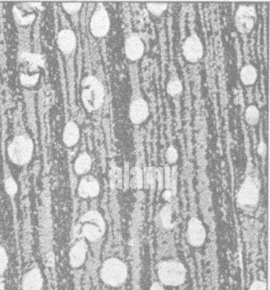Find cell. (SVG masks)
Segmentation results:
<instances>
[{"instance_id":"7a4b0ae2","label":"cell","mask_w":270,"mask_h":290,"mask_svg":"<svg viewBox=\"0 0 270 290\" xmlns=\"http://www.w3.org/2000/svg\"><path fill=\"white\" fill-rule=\"evenodd\" d=\"M158 275L162 283L177 286L186 281V270L183 264L176 261H164L158 266Z\"/></svg>"},{"instance_id":"1f68e13d","label":"cell","mask_w":270,"mask_h":290,"mask_svg":"<svg viewBox=\"0 0 270 290\" xmlns=\"http://www.w3.org/2000/svg\"><path fill=\"white\" fill-rule=\"evenodd\" d=\"M156 170V181L158 183V190H162L164 186V177H163V167H158L155 168Z\"/></svg>"},{"instance_id":"277c9868","label":"cell","mask_w":270,"mask_h":290,"mask_svg":"<svg viewBox=\"0 0 270 290\" xmlns=\"http://www.w3.org/2000/svg\"><path fill=\"white\" fill-rule=\"evenodd\" d=\"M128 275L126 265L118 259L105 261L101 271V277L105 283L111 286H119L125 282Z\"/></svg>"},{"instance_id":"5bb4252c","label":"cell","mask_w":270,"mask_h":290,"mask_svg":"<svg viewBox=\"0 0 270 290\" xmlns=\"http://www.w3.org/2000/svg\"><path fill=\"white\" fill-rule=\"evenodd\" d=\"M80 138V130L77 124L69 122L65 125L63 132V141L67 146L72 147L76 144Z\"/></svg>"},{"instance_id":"3957f363","label":"cell","mask_w":270,"mask_h":290,"mask_svg":"<svg viewBox=\"0 0 270 290\" xmlns=\"http://www.w3.org/2000/svg\"><path fill=\"white\" fill-rule=\"evenodd\" d=\"M34 144L27 136L14 138L8 147V155L11 161L18 165H24L31 160Z\"/></svg>"},{"instance_id":"ffe728a7","label":"cell","mask_w":270,"mask_h":290,"mask_svg":"<svg viewBox=\"0 0 270 290\" xmlns=\"http://www.w3.org/2000/svg\"><path fill=\"white\" fill-rule=\"evenodd\" d=\"M183 91V84L177 76L170 78L167 84V92L170 96L177 97L181 95Z\"/></svg>"},{"instance_id":"83f0119b","label":"cell","mask_w":270,"mask_h":290,"mask_svg":"<svg viewBox=\"0 0 270 290\" xmlns=\"http://www.w3.org/2000/svg\"><path fill=\"white\" fill-rule=\"evenodd\" d=\"M177 166L171 168V181H170V190L173 195H175L177 189Z\"/></svg>"},{"instance_id":"4dcf8cb0","label":"cell","mask_w":270,"mask_h":290,"mask_svg":"<svg viewBox=\"0 0 270 290\" xmlns=\"http://www.w3.org/2000/svg\"><path fill=\"white\" fill-rule=\"evenodd\" d=\"M18 190V187L15 181L13 179L10 178L6 182V190L9 194H14Z\"/></svg>"},{"instance_id":"4316f807","label":"cell","mask_w":270,"mask_h":290,"mask_svg":"<svg viewBox=\"0 0 270 290\" xmlns=\"http://www.w3.org/2000/svg\"><path fill=\"white\" fill-rule=\"evenodd\" d=\"M166 160L169 164H175L178 159V152L177 148L173 145L168 147L165 153Z\"/></svg>"},{"instance_id":"e575fe53","label":"cell","mask_w":270,"mask_h":290,"mask_svg":"<svg viewBox=\"0 0 270 290\" xmlns=\"http://www.w3.org/2000/svg\"><path fill=\"white\" fill-rule=\"evenodd\" d=\"M267 146L264 141H261L258 144V153L261 157H265L266 155Z\"/></svg>"},{"instance_id":"e0dca14e","label":"cell","mask_w":270,"mask_h":290,"mask_svg":"<svg viewBox=\"0 0 270 290\" xmlns=\"http://www.w3.org/2000/svg\"><path fill=\"white\" fill-rule=\"evenodd\" d=\"M241 82L245 86H251L255 84L258 79V71L255 66L251 63L242 66L239 73Z\"/></svg>"},{"instance_id":"f1b7e54d","label":"cell","mask_w":270,"mask_h":290,"mask_svg":"<svg viewBox=\"0 0 270 290\" xmlns=\"http://www.w3.org/2000/svg\"><path fill=\"white\" fill-rule=\"evenodd\" d=\"M129 175H130V169L129 164L128 162H125L124 164V169H123L122 174V183L125 186V189L128 188L129 187Z\"/></svg>"},{"instance_id":"7402d4cb","label":"cell","mask_w":270,"mask_h":290,"mask_svg":"<svg viewBox=\"0 0 270 290\" xmlns=\"http://www.w3.org/2000/svg\"><path fill=\"white\" fill-rule=\"evenodd\" d=\"M83 233L89 241H96L102 237L104 232L98 226L86 225L83 227Z\"/></svg>"},{"instance_id":"f546056e","label":"cell","mask_w":270,"mask_h":290,"mask_svg":"<svg viewBox=\"0 0 270 290\" xmlns=\"http://www.w3.org/2000/svg\"><path fill=\"white\" fill-rule=\"evenodd\" d=\"M163 177H164V186L167 190H170V181H171V168L168 164L165 165L163 169Z\"/></svg>"},{"instance_id":"8fae6325","label":"cell","mask_w":270,"mask_h":290,"mask_svg":"<svg viewBox=\"0 0 270 290\" xmlns=\"http://www.w3.org/2000/svg\"><path fill=\"white\" fill-rule=\"evenodd\" d=\"M206 232L201 221L196 217L190 219L188 223L187 239L193 247H200L206 240Z\"/></svg>"},{"instance_id":"8992f818","label":"cell","mask_w":270,"mask_h":290,"mask_svg":"<svg viewBox=\"0 0 270 290\" xmlns=\"http://www.w3.org/2000/svg\"><path fill=\"white\" fill-rule=\"evenodd\" d=\"M259 200V183L254 177L245 178L238 193V203L242 206H255Z\"/></svg>"},{"instance_id":"5b68a950","label":"cell","mask_w":270,"mask_h":290,"mask_svg":"<svg viewBox=\"0 0 270 290\" xmlns=\"http://www.w3.org/2000/svg\"><path fill=\"white\" fill-rule=\"evenodd\" d=\"M257 11L255 6L240 5L235 14V27L240 34H248L255 27Z\"/></svg>"},{"instance_id":"2e32d148","label":"cell","mask_w":270,"mask_h":290,"mask_svg":"<svg viewBox=\"0 0 270 290\" xmlns=\"http://www.w3.org/2000/svg\"><path fill=\"white\" fill-rule=\"evenodd\" d=\"M86 243H84V241H81L72 248L70 255L71 264L75 267L82 265L86 258Z\"/></svg>"},{"instance_id":"52a82bcc","label":"cell","mask_w":270,"mask_h":290,"mask_svg":"<svg viewBox=\"0 0 270 290\" xmlns=\"http://www.w3.org/2000/svg\"><path fill=\"white\" fill-rule=\"evenodd\" d=\"M110 30V18L105 7H98L92 14L89 21V30L97 38L105 37Z\"/></svg>"},{"instance_id":"484cf974","label":"cell","mask_w":270,"mask_h":290,"mask_svg":"<svg viewBox=\"0 0 270 290\" xmlns=\"http://www.w3.org/2000/svg\"><path fill=\"white\" fill-rule=\"evenodd\" d=\"M82 7H83V4L81 2H65L62 4V8L63 11L69 14L79 12Z\"/></svg>"},{"instance_id":"74e56055","label":"cell","mask_w":270,"mask_h":290,"mask_svg":"<svg viewBox=\"0 0 270 290\" xmlns=\"http://www.w3.org/2000/svg\"><path fill=\"white\" fill-rule=\"evenodd\" d=\"M3 288H4V284H3V281L0 280V289Z\"/></svg>"},{"instance_id":"d4e9b609","label":"cell","mask_w":270,"mask_h":290,"mask_svg":"<svg viewBox=\"0 0 270 290\" xmlns=\"http://www.w3.org/2000/svg\"><path fill=\"white\" fill-rule=\"evenodd\" d=\"M14 15L16 21H18L20 25H27V24H30V23L34 21V18H35V15H34V14H26V15H25V14L21 13V11L17 9L16 7H14Z\"/></svg>"},{"instance_id":"30bf717a","label":"cell","mask_w":270,"mask_h":290,"mask_svg":"<svg viewBox=\"0 0 270 290\" xmlns=\"http://www.w3.org/2000/svg\"><path fill=\"white\" fill-rule=\"evenodd\" d=\"M145 50L144 41L137 34L128 36L125 40V53L127 58L131 61H137L142 57Z\"/></svg>"},{"instance_id":"d590c367","label":"cell","mask_w":270,"mask_h":290,"mask_svg":"<svg viewBox=\"0 0 270 290\" xmlns=\"http://www.w3.org/2000/svg\"><path fill=\"white\" fill-rule=\"evenodd\" d=\"M150 290H164V288H163V286H162L161 285H160V284L154 283L152 285H151Z\"/></svg>"},{"instance_id":"9a60e30c","label":"cell","mask_w":270,"mask_h":290,"mask_svg":"<svg viewBox=\"0 0 270 290\" xmlns=\"http://www.w3.org/2000/svg\"><path fill=\"white\" fill-rule=\"evenodd\" d=\"M42 278L38 270H34L27 274L23 282V290H40Z\"/></svg>"},{"instance_id":"ac0fdd59","label":"cell","mask_w":270,"mask_h":290,"mask_svg":"<svg viewBox=\"0 0 270 290\" xmlns=\"http://www.w3.org/2000/svg\"><path fill=\"white\" fill-rule=\"evenodd\" d=\"M92 160L86 153L81 154L75 162V171L77 174H86L92 168Z\"/></svg>"},{"instance_id":"d6986e66","label":"cell","mask_w":270,"mask_h":290,"mask_svg":"<svg viewBox=\"0 0 270 290\" xmlns=\"http://www.w3.org/2000/svg\"><path fill=\"white\" fill-rule=\"evenodd\" d=\"M260 116L259 109L255 105H250L245 109L244 119L248 125L255 126L259 122Z\"/></svg>"},{"instance_id":"8d00e7d4","label":"cell","mask_w":270,"mask_h":290,"mask_svg":"<svg viewBox=\"0 0 270 290\" xmlns=\"http://www.w3.org/2000/svg\"><path fill=\"white\" fill-rule=\"evenodd\" d=\"M172 194L171 191L170 190H167V191L164 192L163 193V197L166 199V200H169V199L171 198Z\"/></svg>"},{"instance_id":"836d02e7","label":"cell","mask_w":270,"mask_h":290,"mask_svg":"<svg viewBox=\"0 0 270 290\" xmlns=\"http://www.w3.org/2000/svg\"><path fill=\"white\" fill-rule=\"evenodd\" d=\"M250 290H267V285L263 281H256L251 285Z\"/></svg>"},{"instance_id":"6da1fadb","label":"cell","mask_w":270,"mask_h":290,"mask_svg":"<svg viewBox=\"0 0 270 290\" xmlns=\"http://www.w3.org/2000/svg\"><path fill=\"white\" fill-rule=\"evenodd\" d=\"M105 87L95 76H86L81 82V99L88 112H95L102 107L105 100Z\"/></svg>"},{"instance_id":"d6a6232c","label":"cell","mask_w":270,"mask_h":290,"mask_svg":"<svg viewBox=\"0 0 270 290\" xmlns=\"http://www.w3.org/2000/svg\"><path fill=\"white\" fill-rule=\"evenodd\" d=\"M7 264V257L5 251L0 248V275L5 271Z\"/></svg>"},{"instance_id":"cb8c5ba5","label":"cell","mask_w":270,"mask_h":290,"mask_svg":"<svg viewBox=\"0 0 270 290\" xmlns=\"http://www.w3.org/2000/svg\"><path fill=\"white\" fill-rule=\"evenodd\" d=\"M147 9L154 16H160L168 8V4L164 2H148L146 4Z\"/></svg>"},{"instance_id":"9c48e42d","label":"cell","mask_w":270,"mask_h":290,"mask_svg":"<svg viewBox=\"0 0 270 290\" xmlns=\"http://www.w3.org/2000/svg\"><path fill=\"white\" fill-rule=\"evenodd\" d=\"M150 109L147 101L142 97H137L130 103L128 115L129 119L134 125L144 123L149 117Z\"/></svg>"},{"instance_id":"603a6c76","label":"cell","mask_w":270,"mask_h":290,"mask_svg":"<svg viewBox=\"0 0 270 290\" xmlns=\"http://www.w3.org/2000/svg\"><path fill=\"white\" fill-rule=\"evenodd\" d=\"M172 215H173V209L170 205H167L162 209L160 213V218L163 224V227L166 229H170L174 227V223L172 222Z\"/></svg>"},{"instance_id":"ba28073f","label":"cell","mask_w":270,"mask_h":290,"mask_svg":"<svg viewBox=\"0 0 270 290\" xmlns=\"http://www.w3.org/2000/svg\"><path fill=\"white\" fill-rule=\"evenodd\" d=\"M183 55L186 61L197 63L204 56V44L197 34L193 33L185 39L182 47Z\"/></svg>"},{"instance_id":"7c38bea8","label":"cell","mask_w":270,"mask_h":290,"mask_svg":"<svg viewBox=\"0 0 270 290\" xmlns=\"http://www.w3.org/2000/svg\"><path fill=\"white\" fill-rule=\"evenodd\" d=\"M56 44L63 54H72L77 46L76 34L70 29L60 30L56 38Z\"/></svg>"},{"instance_id":"4fadbf2b","label":"cell","mask_w":270,"mask_h":290,"mask_svg":"<svg viewBox=\"0 0 270 290\" xmlns=\"http://www.w3.org/2000/svg\"><path fill=\"white\" fill-rule=\"evenodd\" d=\"M100 190L99 183L92 176L83 179L79 184V193L81 197H96Z\"/></svg>"},{"instance_id":"44dd1931","label":"cell","mask_w":270,"mask_h":290,"mask_svg":"<svg viewBox=\"0 0 270 290\" xmlns=\"http://www.w3.org/2000/svg\"><path fill=\"white\" fill-rule=\"evenodd\" d=\"M81 220L84 222L87 221L95 223L102 232H105V221H104L103 218H102L100 213H98V212L91 211L89 212V213H86V214L82 217Z\"/></svg>"}]
</instances>
